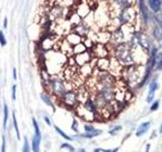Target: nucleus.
I'll use <instances>...</instances> for the list:
<instances>
[{"label": "nucleus", "instance_id": "f257e3e1", "mask_svg": "<svg viewBox=\"0 0 162 152\" xmlns=\"http://www.w3.org/2000/svg\"><path fill=\"white\" fill-rule=\"evenodd\" d=\"M44 85L47 89V92L50 93L51 95H54L58 99L67 91L66 81L64 80L63 77L57 75V74L51 75L50 79L47 82H45Z\"/></svg>", "mask_w": 162, "mask_h": 152}, {"label": "nucleus", "instance_id": "f03ea898", "mask_svg": "<svg viewBox=\"0 0 162 152\" xmlns=\"http://www.w3.org/2000/svg\"><path fill=\"white\" fill-rule=\"evenodd\" d=\"M114 58L122 66H131L134 64L132 55V46L127 43H123L114 47Z\"/></svg>", "mask_w": 162, "mask_h": 152}, {"label": "nucleus", "instance_id": "7ed1b4c3", "mask_svg": "<svg viewBox=\"0 0 162 152\" xmlns=\"http://www.w3.org/2000/svg\"><path fill=\"white\" fill-rule=\"evenodd\" d=\"M70 14V10L68 7H65L60 4H54L50 8L48 12V18L53 23H59V21L65 20Z\"/></svg>", "mask_w": 162, "mask_h": 152}, {"label": "nucleus", "instance_id": "20e7f679", "mask_svg": "<svg viewBox=\"0 0 162 152\" xmlns=\"http://www.w3.org/2000/svg\"><path fill=\"white\" fill-rule=\"evenodd\" d=\"M59 101H60L61 106L65 107L69 110H75L78 104H79L76 89L67 90L66 92L59 98Z\"/></svg>", "mask_w": 162, "mask_h": 152}, {"label": "nucleus", "instance_id": "39448f33", "mask_svg": "<svg viewBox=\"0 0 162 152\" xmlns=\"http://www.w3.org/2000/svg\"><path fill=\"white\" fill-rule=\"evenodd\" d=\"M117 17H118L119 23L121 26L122 24H127V23L132 24L133 21L135 20L136 18V11L133 7L127 6L120 11L119 15L117 16Z\"/></svg>", "mask_w": 162, "mask_h": 152}, {"label": "nucleus", "instance_id": "423d86ee", "mask_svg": "<svg viewBox=\"0 0 162 152\" xmlns=\"http://www.w3.org/2000/svg\"><path fill=\"white\" fill-rule=\"evenodd\" d=\"M92 57H93V56H92L91 52L85 51V52H83V53L74 55L73 59L75 61V64H76L78 67H80V66H82L84 64L90 63V61L92 60Z\"/></svg>", "mask_w": 162, "mask_h": 152}, {"label": "nucleus", "instance_id": "0eeeda50", "mask_svg": "<svg viewBox=\"0 0 162 152\" xmlns=\"http://www.w3.org/2000/svg\"><path fill=\"white\" fill-rule=\"evenodd\" d=\"M90 51H91L92 56L96 58H103V57L108 56V50L103 44H99V43L94 44V46L92 47Z\"/></svg>", "mask_w": 162, "mask_h": 152}, {"label": "nucleus", "instance_id": "6e6552de", "mask_svg": "<svg viewBox=\"0 0 162 152\" xmlns=\"http://www.w3.org/2000/svg\"><path fill=\"white\" fill-rule=\"evenodd\" d=\"M74 11L83 19L91 12V6H90V4L87 3V2L82 1V2H80V3H78Z\"/></svg>", "mask_w": 162, "mask_h": 152}, {"label": "nucleus", "instance_id": "1a4fd4ad", "mask_svg": "<svg viewBox=\"0 0 162 152\" xmlns=\"http://www.w3.org/2000/svg\"><path fill=\"white\" fill-rule=\"evenodd\" d=\"M72 30H73L74 33H76L77 35H79L80 37L85 38L87 37V35L89 34V32H90V26L82 20L80 23H78L77 26L72 27Z\"/></svg>", "mask_w": 162, "mask_h": 152}, {"label": "nucleus", "instance_id": "9d476101", "mask_svg": "<svg viewBox=\"0 0 162 152\" xmlns=\"http://www.w3.org/2000/svg\"><path fill=\"white\" fill-rule=\"evenodd\" d=\"M93 73V65H91L90 63H87V64H84L80 67H78V74L80 76H82L83 78H87Z\"/></svg>", "mask_w": 162, "mask_h": 152}, {"label": "nucleus", "instance_id": "9b49d317", "mask_svg": "<svg viewBox=\"0 0 162 152\" xmlns=\"http://www.w3.org/2000/svg\"><path fill=\"white\" fill-rule=\"evenodd\" d=\"M111 64V59L108 57H103V58H97L96 60V68L101 71H107L110 68Z\"/></svg>", "mask_w": 162, "mask_h": 152}, {"label": "nucleus", "instance_id": "f8f14e48", "mask_svg": "<svg viewBox=\"0 0 162 152\" xmlns=\"http://www.w3.org/2000/svg\"><path fill=\"white\" fill-rule=\"evenodd\" d=\"M65 39H66L67 42H68L72 47H73L75 45H77V44H79V43L82 42V39L83 38L80 37L79 35H77L76 33H74L73 30H72V32H70L69 34L66 35Z\"/></svg>", "mask_w": 162, "mask_h": 152}, {"label": "nucleus", "instance_id": "ddd939ff", "mask_svg": "<svg viewBox=\"0 0 162 152\" xmlns=\"http://www.w3.org/2000/svg\"><path fill=\"white\" fill-rule=\"evenodd\" d=\"M111 33H108V32L97 33V34L95 35V42L105 45V44L111 41Z\"/></svg>", "mask_w": 162, "mask_h": 152}, {"label": "nucleus", "instance_id": "4468645a", "mask_svg": "<svg viewBox=\"0 0 162 152\" xmlns=\"http://www.w3.org/2000/svg\"><path fill=\"white\" fill-rule=\"evenodd\" d=\"M67 20L69 21V23H70L71 26L73 27L75 26H77L78 23H80L81 21H82V18H81L75 11H72V12L70 11V14H69L68 17H67Z\"/></svg>", "mask_w": 162, "mask_h": 152}, {"label": "nucleus", "instance_id": "2eb2a0df", "mask_svg": "<svg viewBox=\"0 0 162 152\" xmlns=\"http://www.w3.org/2000/svg\"><path fill=\"white\" fill-rule=\"evenodd\" d=\"M150 125H151V123H150V122H146V123L141 124V125L139 126L138 130H137V132H136V136H137V137L143 136V135L146 133L148 130H149Z\"/></svg>", "mask_w": 162, "mask_h": 152}, {"label": "nucleus", "instance_id": "dca6fc26", "mask_svg": "<svg viewBox=\"0 0 162 152\" xmlns=\"http://www.w3.org/2000/svg\"><path fill=\"white\" fill-rule=\"evenodd\" d=\"M41 98H42V101H43L44 103L47 104V106L51 107L52 109L55 110V106H54V103H53L51 95H50V93H48L47 91H46V92H43L41 95Z\"/></svg>", "mask_w": 162, "mask_h": 152}, {"label": "nucleus", "instance_id": "f3484780", "mask_svg": "<svg viewBox=\"0 0 162 152\" xmlns=\"http://www.w3.org/2000/svg\"><path fill=\"white\" fill-rule=\"evenodd\" d=\"M85 51H88V50L84 46V44L81 42L79 44H77V45L72 47V56L77 55V54H80V53H83V52H85Z\"/></svg>", "mask_w": 162, "mask_h": 152}, {"label": "nucleus", "instance_id": "a211bd4d", "mask_svg": "<svg viewBox=\"0 0 162 152\" xmlns=\"http://www.w3.org/2000/svg\"><path fill=\"white\" fill-rule=\"evenodd\" d=\"M149 5H150V8L155 12L159 11L161 8V2L159 1V0H149Z\"/></svg>", "mask_w": 162, "mask_h": 152}, {"label": "nucleus", "instance_id": "6ab92c4d", "mask_svg": "<svg viewBox=\"0 0 162 152\" xmlns=\"http://www.w3.org/2000/svg\"><path fill=\"white\" fill-rule=\"evenodd\" d=\"M50 77H51V74H50L49 71L47 70V68L45 67V66H43V68H41V78H42L43 83L48 81L50 79Z\"/></svg>", "mask_w": 162, "mask_h": 152}, {"label": "nucleus", "instance_id": "aec40b11", "mask_svg": "<svg viewBox=\"0 0 162 152\" xmlns=\"http://www.w3.org/2000/svg\"><path fill=\"white\" fill-rule=\"evenodd\" d=\"M33 128H35V136L38 138V140H42V134H41V130H40V126H39L37 120L35 118H33Z\"/></svg>", "mask_w": 162, "mask_h": 152}, {"label": "nucleus", "instance_id": "412c9836", "mask_svg": "<svg viewBox=\"0 0 162 152\" xmlns=\"http://www.w3.org/2000/svg\"><path fill=\"white\" fill-rule=\"evenodd\" d=\"M40 145H41V141L38 140V138L33 135V139H32V149L33 152H40Z\"/></svg>", "mask_w": 162, "mask_h": 152}, {"label": "nucleus", "instance_id": "4be33fe9", "mask_svg": "<svg viewBox=\"0 0 162 152\" xmlns=\"http://www.w3.org/2000/svg\"><path fill=\"white\" fill-rule=\"evenodd\" d=\"M3 128L4 130H6V125L8 122V115H9V110H8V106L6 104H4L3 107Z\"/></svg>", "mask_w": 162, "mask_h": 152}, {"label": "nucleus", "instance_id": "5701e85b", "mask_svg": "<svg viewBox=\"0 0 162 152\" xmlns=\"http://www.w3.org/2000/svg\"><path fill=\"white\" fill-rule=\"evenodd\" d=\"M12 121H13V127H14L16 137H17V140H20V134H19V129H18V124L17 120H16V116L14 114V112L12 113Z\"/></svg>", "mask_w": 162, "mask_h": 152}, {"label": "nucleus", "instance_id": "b1692460", "mask_svg": "<svg viewBox=\"0 0 162 152\" xmlns=\"http://www.w3.org/2000/svg\"><path fill=\"white\" fill-rule=\"evenodd\" d=\"M54 129L56 130V132H57V133L59 134L61 137L64 138V139H66V140H68V141H72V140H73V138L70 137V136H68V135H67L65 132H63L62 130H61L58 126H54Z\"/></svg>", "mask_w": 162, "mask_h": 152}, {"label": "nucleus", "instance_id": "393cba45", "mask_svg": "<svg viewBox=\"0 0 162 152\" xmlns=\"http://www.w3.org/2000/svg\"><path fill=\"white\" fill-rule=\"evenodd\" d=\"M102 132L99 131L98 132H96V133H83V134H79V137L81 138H86V139H92V138H94V137H96V136H98V135L101 134Z\"/></svg>", "mask_w": 162, "mask_h": 152}, {"label": "nucleus", "instance_id": "a878e982", "mask_svg": "<svg viewBox=\"0 0 162 152\" xmlns=\"http://www.w3.org/2000/svg\"><path fill=\"white\" fill-rule=\"evenodd\" d=\"M139 5H140V9H141L142 14H143V17H144L145 20L147 21L148 13H147V10H146V6H145V3H144V0H139Z\"/></svg>", "mask_w": 162, "mask_h": 152}, {"label": "nucleus", "instance_id": "bb28decb", "mask_svg": "<svg viewBox=\"0 0 162 152\" xmlns=\"http://www.w3.org/2000/svg\"><path fill=\"white\" fill-rule=\"evenodd\" d=\"M84 131L86 133H96L99 130H96L92 125H89V124H85L84 125Z\"/></svg>", "mask_w": 162, "mask_h": 152}, {"label": "nucleus", "instance_id": "cd10ccee", "mask_svg": "<svg viewBox=\"0 0 162 152\" xmlns=\"http://www.w3.org/2000/svg\"><path fill=\"white\" fill-rule=\"evenodd\" d=\"M61 149H67V150H69L70 152H75V148L72 145L69 144V143H62Z\"/></svg>", "mask_w": 162, "mask_h": 152}, {"label": "nucleus", "instance_id": "c85d7f7f", "mask_svg": "<svg viewBox=\"0 0 162 152\" xmlns=\"http://www.w3.org/2000/svg\"><path fill=\"white\" fill-rule=\"evenodd\" d=\"M157 88H158L157 81H156V80H153V81L151 82V84H150L149 92H154V93H155V91H156V89H157Z\"/></svg>", "mask_w": 162, "mask_h": 152}, {"label": "nucleus", "instance_id": "c756f323", "mask_svg": "<svg viewBox=\"0 0 162 152\" xmlns=\"http://www.w3.org/2000/svg\"><path fill=\"white\" fill-rule=\"evenodd\" d=\"M22 152H30V143L27 138H24V143H23V147H22Z\"/></svg>", "mask_w": 162, "mask_h": 152}, {"label": "nucleus", "instance_id": "7c9ffc66", "mask_svg": "<svg viewBox=\"0 0 162 152\" xmlns=\"http://www.w3.org/2000/svg\"><path fill=\"white\" fill-rule=\"evenodd\" d=\"M154 37L156 39H160L162 38V29L159 26H156L154 29Z\"/></svg>", "mask_w": 162, "mask_h": 152}, {"label": "nucleus", "instance_id": "2f4dec72", "mask_svg": "<svg viewBox=\"0 0 162 152\" xmlns=\"http://www.w3.org/2000/svg\"><path fill=\"white\" fill-rule=\"evenodd\" d=\"M6 44H7L6 38H5L3 32H2V30H0V45H1V47H4Z\"/></svg>", "mask_w": 162, "mask_h": 152}, {"label": "nucleus", "instance_id": "473e14b6", "mask_svg": "<svg viewBox=\"0 0 162 152\" xmlns=\"http://www.w3.org/2000/svg\"><path fill=\"white\" fill-rule=\"evenodd\" d=\"M122 130V126H117V127H114V128H113L111 130H110V131H108V133H110L111 135H117L119 133L120 131H121Z\"/></svg>", "mask_w": 162, "mask_h": 152}, {"label": "nucleus", "instance_id": "72a5a7b5", "mask_svg": "<svg viewBox=\"0 0 162 152\" xmlns=\"http://www.w3.org/2000/svg\"><path fill=\"white\" fill-rule=\"evenodd\" d=\"M78 128H79V124H78V122L76 119H74L73 120V123H72V125H71V129L73 130L74 132H78Z\"/></svg>", "mask_w": 162, "mask_h": 152}, {"label": "nucleus", "instance_id": "f704fd0d", "mask_svg": "<svg viewBox=\"0 0 162 152\" xmlns=\"http://www.w3.org/2000/svg\"><path fill=\"white\" fill-rule=\"evenodd\" d=\"M11 98L13 99V101H15L16 99V85H12V87H11Z\"/></svg>", "mask_w": 162, "mask_h": 152}, {"label": "nucleus", "instance_id": "c9c22d12", "mask_svg": "<svg viewBox=\"0 0 162 152\" xmlns=\"http://www.w3.org/2000/svg\"><path fill=\"white\" fill-rule=\"evenodd\" d=\"M6 150V141H5V136H2V145H1V152H5Z\"/></svg>", "mask_w": 162, "mask_h": 152}, {"label": "nucleus", "instance_id": "e433bc0d", "mask_svg": "<svg viewBox=\"0 0 162 152\" xmlns=\"http://www.w3.org/2000/svg\"><path fill=\"white\" fill-rule=\"evenodd\" d=\"M159 107V101H154V103L152 104V106H151V110L153 112V110H156Z\"/></svg>", "mask_w": 162, "mask_h": 152}, {"label": "nucleus", "instance_id": "4c0bfd02", "mask_svg": "<svg viewBox=\"0 0 162 152\" xmlns=\"http://www.w3.org/2000/svg\"><path fill=\"white\" fill-rule=\"evenodd\" d=\"M119 148H114V149H100V151L102 152H118Z\"/></svg>", "mask_w": 162, "mask_h": 152}, {"label": "nucleus", "instance_id": "58836bf2", "mask_svg": "<svg viewBox=\"0 0 162 152\" xmlns=\"http://www.w3.org/2000/svg\"><path fill=\"white\" fill-rule=\"evenodd\" d=\"M44 121L46 122V124L48 126H52V123H51V120H50V118L49 117H47V116H45L44 117Z\"/></svg>", "mask_w": 162, "mask_h": 152}, {"label": "nucleus", "instance_id": "ea45409f", "mask_svg": "<svg viewBox=\"0 0 162 152\" xmlns=\"http://www.w3.org/2000/svg\"><path fill=\"white\" fill-rule=\"evenodd\" d=\"M12 76H13V79H14V80L17 79V73H16V69L15 68H13V70H12Z\"/></svg>", "mask_w": 162, "mask_h": 152}, {"label": "nucleus", "instance_id": "a19ab883", "mask_svg": "<svg viewBox=\"0 0 162 152\" xmlns=\"http://www.w3.org/2000/svg\"><path fill=\"white\" fill-rule=\"evenodd\" d=\"M7 23H8V19H7V17H5L4 20H3V27L4 29H7Z\"/></svg>", "mask_w": 162, "mask_h": 152}, {"label": "nucleus", "instance_id": "79ce46f5", "mask_svg": "<svg viewBox=\"0 0 162 152\" xmlns=\"http://www.w3.org/2000/svg\"><path fill=\"white\" fill-rule=\"evenodd\" d=\"M158 69H161L162 68V59L160 60V62L158 63V67H157Z\"/></svg>", "mask_w": 162, "mask_h": 152}, {"label": "nucleus", "instance_id": "37998d69", "mask_svg": "<svg viewBox=\"0 0 162 152\" xmlns=\"http://www.w3.org/2000/svg\"><path fill=\"white\" fill-rule=\"evenodd\" d=\"M149 150H150V144H147L146 145V151L145 152H149Z\"/></svg>", "mask_w": 162, "mask_h": 152}, {"label": "nucleus", "instance_id": "c03bdc74", "mask_svg": "<svg viewBox=\"0 0 162 152\" xmlns=\"http://www.w3.org/2000/svg\"><path fill=\"white\" fill-rule=\"evenodd\" d=\"M78 152H87L85 150V149H83V148H80L79 150H78Z\"/></svg>", "mask_w": 162, "mask_h": 152}, {"label": "nucleus", "instance_id": "a18cd8bd", "mask_svg": "<svg viewBox=\"0 0 162 152\" xmlns=\"http://www.w3.org/2000/svg\"><path fill=\"white\" fill-rule=\"evenodd\" d=\"M93 152H100V149H98V148H97V149H94Z\"/></svg>", "mask_w": 162, "mask_h": 152}, {"label": "nucleus", "instance_id": "49530a36", "mask_svg": "<svg viewBox=\"0 0 162 152\" xmlns=\"http://www.w3.org/2000/svg\"><path fill=\"white\" fill-rule=\"evenodd\" d=\"M160 132H162V125H161V127H160Z\"/></svg>", "mask_w": 162, "mask_h": 152}, {"label": "nucleus", "instance_id": "de8ad7c7", "mask_svg": "<svg viewBox=\"0 0 162 152\" xmlns=\"http://www.w3.org/2000/svg\"><path fill=\"white\" fill-rule=\"evenodd\" d=\"M159 1H160V2H161V1H162V0H159Z\"/></svg>", "mask_w": 162, "mask_h": 152}]
</instances>
